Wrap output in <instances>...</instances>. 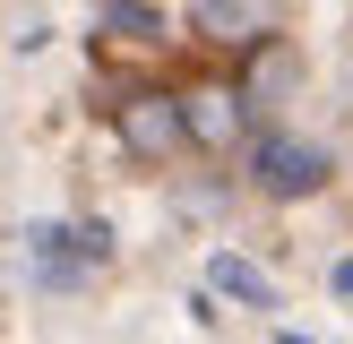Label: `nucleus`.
I'll use <instances>...</instances> for the list:
<instances>
[{"label":"nucleus","mask_w":353,"mask_h":344,"mask_svg":"<svg viewBox=\"0 0 353 344\" xmlns=\"http://www.w3.org/2000/svg\"><path fill=\"white\" fill-rule=\"evenodd\" d=\"M250 172H259V189H268V198H302V189H319V181H327V155H319V147H302V138H259Z\"/></svg>","instance_id":"obj_3"},{"label":"nucleus","mask_w":353,"mask_h":344,"mask_svg":"<svg viewBox=\"0 0 353 344\" xmlns=\"http://www.w3.org/2000/svg\"><path fill=\"white\" fill-rule=\"evenodd\" d=\"M103 17H112V34H130V43H164V17H155L147 0H103Z\"/></svg>","instance_id":"obj_7"},{"label":"nucleus","mask_w":353,"mask_h":344,"mask_svg":"<svg viewBox=\"0 0 353 344\" xmlns=\"http://www.w3.org/2000/svg\"><path fill=\"white\" fill-rule=\"evenodd\" d=\"M190 26L224 52H259L276 34V0H190Z\"/></svg>","instance_id":"obj_2"},{"label":"nucleus","mask_w":353,"mask_h":344,"mask_svg":"<svg viewBox=\"0 0 353 344\" xmlns=\"http://www.w3.org/2000/svg\"><path fill=\"white\" fill-rule=\"evenodd\" d=\"M207 275H216V292H233V301H250V310H276V284L250 267V258H233V250H224Z\"/></svg>","instance_id":"obj_5"},{"label":"nucleus","mask_w":353,"mask_h":344,"mask_svg":"<svg viewBox=\"0 0 353 344\" xmlns=\"http://www.w3.org/2000/svg\"><path fill=\"white\" fill-rule=\"evenodd\" d=\"M336 292H345V301H353V258H345V267H336Z\"/></svg>","instance_id":"obj_8"},{"label":"nucleus","mask_w":353,"mask_h":344,"mask_svg":"<svg viewBox=\"0 0 353 344\" xmlns=\"http://www.w3.org/2000/svg\"><path fill=\"white\" fill-rule=\"evenodd\" d=\"M285 78H293V52H285V43L268 34V43H259V61H250V86H241V103H268L276 86H285Z\"/></svg>","instance_id":"obj_6"},{"label":"nucleus","mask_w":353,"mask_h":344,"mask_svg":"<svg viewBox=\"0 0 353 344\" xmlns=\"http://www.w3.org/2000/svg\"><path fill=\"white\" fill-rule=\"evenodd\" d=\"M112 120H121V147H130L138 164H164V155L190 138V120H181V95H155V86L121 95V103H112Z\"/></svg>","instance_id":"obj_1"},{"label":"nucleus","mask_w":353,"mask_h":344,"mask_svg":"<svg viewBox=\"0 0 353 344\" xmlns=\"http://www.w3.org/2000/svg\"><path fill=\"white\" fill-rule=\"evenodd\" d=\"M181 120H190L199 147H233V138H241V95H233V86H190Z\"/></svg>","instance_id":"obj_4"},{"label":"nucleus","mask_w":353,"mask_h":344,"mask_svg":"<svg viewBox=\"0 0 353 344\" xmlns=\"http://www.w3.org/2000/svg\"><path fill=\"white\" fill-rule=\"evenodd\" d=\"M285 344H310V336H285Z\"/></svg>","instance_id":"obj_9"}]
</instances>
